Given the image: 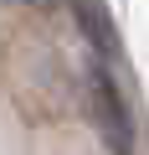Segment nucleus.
<instances>
[{"label":"nucleus","mask_w":149,"mask_h":155,"mask_svg":"<svg viewBox=\"0 0 149 155\" xmlns=\"http://www.w3.org/2000/svg\"><path fill=\"white\" fill-rule=\"evenodd\" d=\"M72 5H77V16H82V26H88L93 47H103V52L118 47V31H113V21H108V11H103V0H72Z\"/></svg>","instance_id":"nucleus-2"},{"label":"nucleus","mask_w":149,"mask_h":155,"mask_svg":"<svg viewBox=\"0 0 149 155\" xmlns=\"http://www.w3.org/2000/svg\"><path fill=\"white\" fill-rule=\"evenodd\" d=\"M31 5H46V0H31Z\"/></svg>","instance_id":"nucleus-3"},{"label":"nucleus","mask_w":149,"mask_h":155,"mask_svg":"<svg viewBox=\"0 0 149 155\" xmlns=\"http://www.w3.org/2000/svg\"><path fill=\"white\" fill-rule=\"evenodd\" d=\"M88 93H93V114H98V129L108 134V145H113L118 155H129V150H134L129 109H123V98H118V88H113V78H108L103 67H93V72H88Z\"/></svg>","instance_id":"nucleus-1"}]
</instances>
